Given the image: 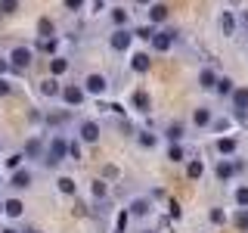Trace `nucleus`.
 <instances>
[{
	"instance_id": "nucleus-1",
	"label": "nucleus",
	"mask_w": 248,
	"mask_h": 233,
	"mask_svg": "<svg viewBox=\"0 0 248 233\" xmlns=\"http://www.w3.org/2000/svg\"><path fill=\"white\" fill-rule=\"evenodd\" d=\"M65 152H68V140L56 134L50 140V150H46V165H59V162L65 159Z\"/></svg>"
},
{
	"instance_id": "nucleus-2",
	"label": "nucleus",
	"mask_w": 248,
	"mask_h": 233,
	"mask_svg": "<svg viewBox=\"0 0 248 233\" xmlns=\"http://www.w3.org/2000/svg\"><path fill=\"white\" fill-rule=\"evenodd\" d=\"M232 115H236L239 121L248 118V87L232 90Z\"/></svg>"
},
{
	"instance_id": "nucleus-3",
	"label": "nucleus",
	"mask_w": 248,
	"mask_h": 233,
	"mask_svg": "<svg viewBox=\"0 0 248 233\" xmlns=\"http://www.w3.org/2000/svg\"><path fill=\"white\" fill-rule=\"evenodd\" d=\"M134 31H127V28H118V31H112V50H118V53H124V50H130V44H134Z\"/></svg>"
},
{
	"instance_id": "nucleus-4",
	"label": "nucleus",
	"mask_w": 248,
	"mask_h": 233,
	"mask_svg": "<svg viewBox=\"0 0 248 233\" xmlns=\"http://www.w3.org/2000/svg\"><path fill=\"white\" fill-rule=\"evenodd\" d=\"M31 47H13V53H10V66L13 68H28L31 66Z\"/></svg>"
},
{
	"instance_id": "nucleus-5",
	"label": "nucleus",
	"mask_w": 248,
	"mask_h": 233,
	"mask_svg": "<svg viewBox=\"0 0 248 233\" xmlns=\"http://www.w3.org/2000/svg\"><path fill=\"white\" fill-rule=\"evenodd\" d=\"M174 41H177V34H174V31H155V34H152V50L168 53L170 47H174Z\"/></svg>"
},
{
	"instance_id": "nucleus-6",
	"label": "nucleus",
	"mask_w": 248,
	"mask_h": 233,
	"mask_svg": "<svg viewBox=\"0 0 248 233\" xmlns=\"http://www.w3.org/2000/svg\"><path fill=\"white\" fill-rule=\"evenodd\" d=\"M106 87H108V81H106L103 75H87V78H84V90L93 93V97H103Z\"/></svg>"
},
{
	"instance_id": "nucleus-7",
	"label": "nucleus",
	"mask_w": 248,
	"mask_h": 233,
	"mask_svg": "<svg viewBox=\"0 0 248 233\" xmlns=\"http://www.w3.org/2000/svg\"><path fill=\"white\" fill-rule=\"evenodd\" d=\"M62 100H65L68 106H81V103H84V87H78V84L62 87Z\"/></svg>"
},
{
	"instance_id": "nucleus-8",
	"label": "nucleus",
	"mask_w": 248,
	"mask_h": 233,
	"mask_svg": "<svg viewBox=\"0 0 248 233\" xmlns=\"http://www.w3.org/2000/svg\"><path fill=\"white\" fill-rule=\"evenodd\" d=\"M81 140L84 143H96L99 140V124L96 121H84L81 124Z\"/></svg>"
},
{
	"instance_id": "nucleus-9",
	"label": "nucleus",
	"mask_w": 248,
	"mask_h": 233,
	"mask_svg": "<svg viewBox=\"0 0 248 233\" xmlns=\"http://www.w3.org/2000/svg\"><path fill=\"white\" fill-rule=\"evenodd\" d=\"M236 171H242V162H220V165H217V177H220V181H230Z\"/></svg>"
},
{
	"instance_id": "nucleus-10",
	"label": "nucleus",
	"mask_w": 248,
	"mask_h": 233,
	"mask_svg": "<svg viewBox=\"0 0 248 233\" xmlns=\"http://www.w3.org/2000/svg\"><path fill=\"white\" fill-rule=\"evenodd\" d=\"M10 183L16 186V190H25V186H31V171H25V168H16V174L10 177Z\"/></svg>"
},
{
	"instance_id": "nucleus-11",
	"label": "nucleus",
	"mask_w": 248,
	"mask_h": 233,
	"mask_svg": "<svg viewBox=\"0 0 248 233\" xmlns=\"http://www.w3.org/2000/svg\"><path fill=\"white\" fill-rule=\"evenodd\" d=\"M202 174H205V162H202V159H192L189 168H186V177H189V181H199Z\"/></svg>"
},
{
	"instance_id": "nucleus-12",
	"label": "nucleus",
	"mask_w": 248,
	"mask_h": 233,
	"mask_svg": "<svg viewBox=\"0 0 248 233\" xmlns=\"http://www.w3.org/2000/svg\"><path fill=\"white\" fill-rule=\"evenodd\" d=\"M41 93H44V97H59L62 87L56 84V78H46V81H41Z\"/></svg>"
},
{
	"instance_id": "nucleus-13",
	"label": "nucleus",
	"mask_w": 248,
	"mask_h": 233,
	"mask_svg": "<svg viewBox=\"0 0 248 233\" xmlns=\"http://www.w3.org/2000/svg\"><path fill=\"white\" fill-rule=\"evenodd\" d=\"M50 72H53V78L65 75V72H68V59H62V56H53V59H50Z\"/></svg>"
},
{
	"instance_id": "nucleus-14",
	"label": "nucleus",
	"mask_w": 248,
	"mask_h": 233,
	"mask_svg": "<svg viewBox=\"0 0 248 233\" xmlns=\"http://www.w3.org/2000/svg\"><path fill=\"white\" fill-rule=\"evenodd\" d=\"M134 106L140 109V112H149V109H152L149 93H146V90H137V93H134Z\"/></svg>"
},
{
	"instance_id": "nucleus-15",
	"label": "nucleus",
	"mask_w": 248,
	"mask_h": 233,
	"mask_svg": "<svg viewBox=\"0 0 248 233\" xmlns=\"http://www.w3.org/2000/svg\"><path fill=\"white\" fill-rule=\"evenodd\" d=\"M217 152H220V155H232V152H236V140H232V137H220V140H217Z\"/></svg>"
},
{
	"instance_id": "nucleus-16",
	"label": "nucleus",
	"mask_w": 248,
	"mask_h": 233,
	"mask_svg": "<svg viewBox=\"0 0 248 233\" xmlns=\"http://www.w3.org/2000/svg\"><path fill=\"white\" fill-rule=\"evenodd\" d=\"M146 212H149V202H146V199H134L130 208H127V215H134V217H143Z\"/></svg>"
},
{
	"instance_id": "nucleus-17",
	"label": "nucleus",
	"mask_w": 248,
	"mask_h": 233,
	"mask_svg": "<svg viewBox=\"0 0 248 233\" xmlns=\"http://www.w3.org/2000/svg\"><path fill=\"white\" fill-rule=\"evenodd\" d=\"M3 212L10 215V217H19L22 212H25V205H22L19 199H6V202H3Z\"/></svg>"
},
{
	"instance_id": "nucleus-18",
	"label": "nucleus",
	"mask_w": 248,
	"mask_h": 233,
	"mask_svg": "<svg viewBox=\"0 0 248 233\" xmlns=\"http://www.w3.org/2000/svg\"><path fill=\"white\" fill-rule=\"evenodd\" d=\"M192 121H196V128H208L211 124V109H196Z\"/></svg>"
},
{
	"instance_id": "nucleus-19",
	"label": "nucleus",
	"mask_w": 248,
	"mask_h": 233,
	"mask_svg": "<svg viewBox=\"0 0 248 233\" xmlns=\"http://www.w3.org/2000/svg\"><path fill=\"white\" fill-rule=\"evenodd\" d=\"M37 34L41 37H56V25H53L50 19H41L37 22Z\"/></svg>"
},
{
	"instance_id": "nucleus-20",
	"label": "nucleus",
	"mask_w": 248,
	"mask_h": 233,
	"mask_svg": "<svg viewBox=\"0 0 248 233\" xmlns=\"http://www.w3.org/2000/svg\"><path fill=\"white\" fill-rule=\"evenodd\" d=\"M199 81H202V87H205V90H214L217 87V75L211 72V68H205V72L199 75Z\"/></svg>"
},
{
	"instance_id": "nucleus-21",
	"label": "nucleus",
	"mask_w": 248,
	"mask_h": 233,
	"mask_svg": "<svg viewBox=\"0 0 248 233\" xmlns=\"http://www.w3.org/2000/svg\"><path fill=\"white\" fill-rule=\"evenodd\" d=\"M149 19H152V22H165V19H168V6L152 3V6H149Z\"/></svg>"
},
{
	"instance_id": "nucleus-22",
	"label": "nucleus",
	"mask_w": 248,
	"mask_h": 233,
	"mask_svg": "<svg viewBox=\"0 0 248 233\" xmlns=\"http://www.w3.org/2000/svg\"><path fill=\"white\" fill-rule=\"evenodd\" d=\"M149 66H152V59L146 56V53H134V68L137 72H149Z\"/></svg>"
},
{
	"instance_id": "nucleus-23",
	"label": "nucleus",
	"mask_w": 248,
	"mask_h": 233,
	"mask_svg": "<svg viewBox=\"0 0 248 233\" xmlns=\"http://www.w3.org/2000/svg\"><path fill=\"white\" fill-rule=\"evenodd\" d=\"M220 31H223V34H232V31H236V19H232V13L220 16Z\"/></svg>"
},
{
	"instance_id": "nucleus-24",
	"label": "nucleus",
	"mask_w": 248,
	"mask_h": 233,
	"mask_svg": "<svg viewBox=\"0 0 248 233\" xmlns=\"http://www.w3.org/2000/svg\"><path fill=\"white\" fill-rule=\"evenodd\" d=\"M232 224H236L239 230H245V233H248V208H239V212L232 215Z\"/></svg>"
},
{
	"instance_id": "nucleus-25",
	"label": "nucleus",
	"mask_w": 248,
	"mask_h": 233,
	"mask_svg": "<svg viewBox=\"0 0 248 233\" xmlns=\"http://www.w3.org/2000/svg\"><path fill=\"white\" fill-rule=\"evenodd\" d=\"M56 47H59L56 37H41L37 41V50H44V53H56Z\"/></svg>"
},
{
	"instance_id": "nucleus-26",
	"label": "nucleus",
	"mask_w": 248,
	"mask_h": 233,
	"mask_svg": "<svg viewBox=\"0 0 248 233\" xmlns=\"http://www.w3.org/2000/svg\"><path fill=\"white\" fill-rule=\"evenodd\" d=\"M214 90L220 93V97H230V93L236 90V87H232V81H230V78H217V87H214Z\"/></svg>"
},
{
	"instance_id": "nucleus-27",
	"label": "nucleus",
	"mask_w": 248,
	"mask_h": 233,
	"mask_svg": "<svg viewBox=\"0 0 248 233\" xmlns=\"http://www.w3.org/2000/svg\"><path fill=\"white\" fill-rule=\"evenodd\" d=\"M127 19H130L127 10H121V6H115V10H112V22H115V25H124Z\"/></svg>"
},
{
	"instance_id": "nucleus-28",
	"label": "nucleus",
	"mask_w": 248,
	"mask_h": 233,
	"mask_svg": "<svg viewBox=\"0 0 248 233\" xmlns=\"http://www.w3.org/2000/svg\"><path fill=\"white\" fill-rule=\"evenodd\" d=\"M168 159H170V162H183V159H186V150H183V146H177V143H174V146L168 150Z\"/></svg>"
},
{
	"instance_id": "nucleus-29",
	"label": "nucleus",
	"mask_w": 248,
	"mask_h": 233,
	"mask_svg": "<svg viewBox=\"0 0 248 233\" xmlns=\"http://www.w3.org/2000/svg\"><path fill=\"white\" fill-rule=\"evenodd\" d=\"M90 190H93V199H106V181H93Z\"/></svg>"
},
{
	"instance_id": "nucleus-30",
	"label": "nucleus",
	"mask_w": 248,
	"mask_h": 233,
	"mask_svg": "<svg viewBox=\"0 0 248 233\" xmlns=\"http://www.w3.org/2000/svg\"><path fill=\"white\" fill-rule=\"evenodd\" d=\"M16 10H19V0H0V13H3V16H10Z\"/></svg>"
},
{
	"instance_id": "nucleus-31",
	"label": "nucleus",
	"mask_w": 248,
	"mask_h": 233,
	"mask_svg": "<svg viewBox=\"0 0 248 233\" xmlns=\"http://www.w3.org/2000/svg\"><path fill=\"white\" fill-rule=\"evenodd\" d=\"M59 190L65 193V196H72V193H75V181H72V177H59Z\"/></svg>"
},
{
	"instance_id": "nucleus-32",
	"label": "nucleus",
	"mask_w": 248,
	"mask_h": 233,
	"mask_svg": "<svg viewBox=\"0 0 248 233\" xmlns=\"http://www.w3.org/2000/svg\"><path fill=\"white\" fill-rule=\"evenodd\" d=\"M236 202H239V208H248V186H239L236 190Z\"/></svg>"
},
{
	"instance_id": "nucleus-33",
	"label": "nucleus",
	"mask_w": 248,
	"mask_h": 233,
	"mask_svg": "<svg viewBox=\"0 0 248 233\" xmlns=\"http://www.w3.org/2000/svg\"><path fill=\"white\" fill-rule=\"evenodd\" d=\"M168 137H170V140H180V137H183V124H177V121H174V124L168 128Z\"/></svg>"
},
{
	"instance_id": "nucleus-34",
	"label": "nucleus",
	"mask_w": 248,
	"mask_h": 233,
	"mask_svg": "<svg viewBox=\"0 0 248 233\" xmlns=\"http://www.w3.org/2000/svg\"><path fill=\"white\" fill-rule=\"evenodd\" d=\"M25 152H28V155H41V140H28Z\"/></svg>"
},
{
	"instance_id": "nucleus-35",
	"label": "nucleus",
	"mask_w": 248,
	"mask_h": 233,
	"mask_svg": "<svg viewBox=\"0 0 248 233\" xmlns=\"http://www.w3.org/2000/svg\"><path fill=\"white\" fill-rule=\"evenodd\" d=\"M68 155H72L75 162H81L84 155H81V143H68Z\"/></svg>"
},
{
	"instance_id": "nucleus-36",
	"label": "nucleus",
	"mask_w": 248,
	"mask_h": 233,
	"mask_svg": "<svg viewBox=\"0 0 248 233\" xmlns=\"http://www.w3.org/2000/svg\"><path fill=\"white\" fill-rule=\"evenodd\" d=\"M211 221L214 224H223V221H227V212H223V208H211Z\"/></svg>"
},
{
	"instance_id": "nucleus-37",
	"label": "nucleus",
	"mask_w": 248,
	"mask_h": 233,
	"mask_svg": "<svg viewBox=\"0 0 248 233\" xmlns=\"http://www.w3.org/2000/svg\"><path fill=\"white\" fill-rule=\"evenodd\" d=\"M140 143H143L146 150H152V146H155V134H140Z\"/></svg>"
},
{
	"instance_id": "nucleus-38",
	"label": "nucleus",
	"mask_w": 248,
	"mask_h": 233,
	"mask_svg": "<svg viewBox=\"0 0 248 233\" xmlns=\"http://www.w3.org/2000/svg\"><path fill=\"white\" fill-rule=\"evenodd\" d=\"M22 159H25V155H10V159H6V168H19Z\"/></svg>"
},
{
	"instance_id": "nucleus-39",
	"label": "nucleus",
	"mask_w": 248,
	"mask_h": 233,
	"mask_svg": "<svg viewBox=\"0 0 248 233\" xmlns=\"http://www.w3.org/2000/svg\"><path fill=\"white\" fill-rule=\"evenodd\" d=\"M65 6H68V10H81L84 0H65Z\"/></svg>"
},
{
	"instance_id": "nucleus-40",
	"label": "nucleus",
	"mask_w": 248,
	"mask_h": 233,
	"mask_svg": "<svg viewBox=\"0 0 248 233\" xmlns=\"http://www.w3.org/2000/svg\"><path fill=\"white\" fill-rule=\"evenodd\" d=\"M106 177H108V181H115V177H118V168L108 165V168H106Z\"/></svg>"
},
{
	"instance_id": "nucleus-41",
	"label": "nucleus",
	"mask_w": 248,
	"mask_h": 233,
	"mask_svg": "<svg viewBox=\"0 0 248 233\" xmlns=\"http://www.w3.org/2000/svg\"><path fill=\"white\" fill-rule=\"evenodd\" d=\"M134 34H137V37H149V41H152V31H149V28H137Z\"/></svg>"
},
{
	"instance_id": "nucleus-42",
	"label": "nucleus",
	"mask_w": 248,
	"mask_h": 233,
	"mask_svg": "<svg viewBox=\"0 0 248 233\" xmlns=\"http://www.w3.org/2000/svg\"><path fill=\"white\" fill-rule=\"evenodd\" d=\"M6 93H10V84H6L3 78H0V97H6Z\"/></svg>"
},
{
	"instance_id": "nucleus-43",
	"label": "nucleus",
	"mask_w": 248,
	"mask_h": 233,
	"mask_svg": "<svg viewBox=\"0 0 248 233\" xmlns=\"http://www.w3.org/2000/svg\"><path fill=\"white\" fill-rule=\"evenodd\" d=\"M0 72H6V62L3 59H0Z\"/></svg>"
},
{
	"instance_id": "nucleus-44",
	"label": "nucleus",
	"mask_w": 248,
	"mask_h": 233,
	"mask_svg": "<svg viewBox=\"0 0 248 233\" xmlns=\"http://www.w3.org/2000/svg\"><path fill=\"white\" fill-rule=\"evenodd\" d=\"M3 233H19V230H13V227H6V230H3Z\"/></svg>"
},
{
	"instance_id": "nucleus-45",
	"label": "nucleus",
	"mask_w": 248,
	"mask_h": 233,
	"mask_svg": "<svg viewBox=\"0 0 248 233\" xmlns=\"http://www.w3.org/2000/svg\"><path fill=\"white\" fill-rule=\"evenodd\" d=\"M137 3H152V0H137Z\"/></svg>"
},
{
	"instance_id": "nucleus-46",
	"label": "nucleus",
	"mask_w": 248,
	"mask_h": 233,
	"mask_svg": "<svg viewBox=\"0 0 248 233\" xmlns=\"http://www.w3.org/2000/svg\"><path fill=\"white\" fill-rule=\"evenodd\" d=\"M28 233H41V230H28Z\"/></svg>"
},
{
	"instance_id": "nucleus-47",
	"label": "nucleus",
	"mask_w": 248,
	"mask_h": 233,
	"mask_svg": "<svg viewBox=\"0 0 248 233\" xmlns=\"http://www.w3.org/2000/svg\"><path fill=\"white\" fill-rule=\"evenodd\" d=\"M143 233H155V230H143Z\"/></svg>"
},
{
	"instance_id": "nucleus-48",
	"label": "nucleus",
	"mask_w": 248,
	"mask_h": 233,
	"mask_svg": "<svg viewBox=\"0 0 248 233\" xmlns=\"http://www.w3.org/2000/svg\"><path fill=\"white\" fill-rule=\"evenodd\" d=\"M230 3H239V0H230Z\"/></svg>"
},
{
	"instance_id": "nucleus-49",
	"label": "nucleus",
	"mask_w": 248,
	"mask_h": 233,
	"mask_svg": "<svg viewBox=\"0 0 248 233\" xmlns=\"http://www.w3.org/2000/svg\"><path fill=\"white\" fill-rule=\"evenodd\" d=\"M245 19H248V13H245Z\"/></svg>"
}]
</instances>
